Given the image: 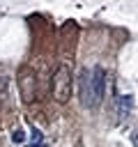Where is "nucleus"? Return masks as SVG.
I'll return each instance as SVG.
<instances>
[{"mask_svg": "<svg viewBox=\"0 0 138 147\" xmlns=\"http://www.w3.org/2000/svg\"><path fill=\"white\" fill-rule=\"evenodd\" d=\"M51 96L57 101V103H67L69 96H71V69L69 64H60L53 74V80H51Z\"/></svg>", "mask_w": 138, "mask_h": 147, "instance_id": "1", "label": "nucleus"}, {"mask_svg": "<svg viewBox=\"0 0 138 147\" xmlns=\"http://www.w3.org/2000/svg\"><path fill=\"white\" fill-rule=\"evenodd\" d=\"M18 92L25 103H32L37 99V76L30 67H23L18 71Z\"/></svg>", "mask_w": 138, "mask_h": 147, "instance_id": "2", "label": "nucleus"}, {"mask_svg": "<svg viewBox=\"0 0 138 147\" xmlns=\"http://www.w3.org/2000/svg\"><path fill=\"white\" fill-rule=\"evenodd\" d=\"M106 92V71L101 67H94L90 71V108L99 106Z\"/></svg>", "mask_w": 138, "mask_h": 147, "instance_id": "3", "label": "nucleus"}, {"mask_svg": "<svg viewBox=\"0 0 138 147\" xmlns=\"http://www.w3.org/2000/svg\"><path fill=\"white\" fill-rule=\"evenodd\" d=\"M78 87H80L78 96H80L83 106L90 108V71H87V69H83V71L78 74Z\"/></svg>", "mask_w": 138, "mask_h": 147, "instance_id": "4", "label": "nucleus"}, {"mask_svg": "<svg viewBox=\"0 0 138 147\" xmlns=\"http://www.w3.org/2000/svg\"><path fill=\"white\" fill-rule=\"evenodd\" d=\"M133 106V96H117L115 99V119L122 122L129 115V108Z\"/></svg>", "mask_w": 138, "mask_h": 147, "instance_id": "5", "label": "nucleus"}, {"mask_svg": "<svg viewBox=\"0 0 138 147\" xmlns=\"http://www.w3.org/2000/svg\"><path fill=\"white\" fill-rule=\"evenodd\" d=\"M23 140H25V131H21V129H18V131H14V133H12V142H16V145H18V142H23Z\"/></svg>", "mask_w": 138, "mask_h": 147, "instance_id": "6", "label": "nucleus"}, {"mask_svg": "<svg viewBox=\"0 0 138 147\" xmlns=\"http://www.w3.org/2000/svg\"><path fill=\"white\" fill-rule=\"evenodd\" d=\"M37 145H41V133L34 129V131H32V142H30V147H37Z\"/></svg>", "mask_w": 138, "mask_h": 147, "instance_id": "7", "label": "nucleus"}, {"mask_svg": "<svg viewBox=\"0 0 138 147\" xmlns=\"http://www.w3.org/2000/svg\"><path fill=\"white\" fill-rule=\"evenodd\" d=\"M131 140H133V145L138 147V124H136V129L131 131Z\"/></svg>", "mask_w": 138, "mask_h": 147, "instance_id": "8", "label": "nucleus"}]
</instances>
